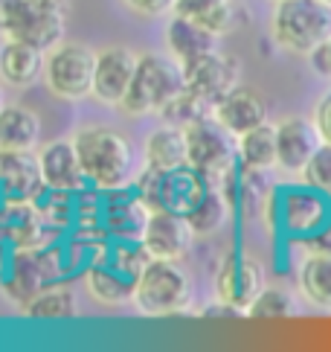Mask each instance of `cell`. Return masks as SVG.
Listing matches in <instances>:
<instances>
[{"instance_id":"1","label":"cell","mask_w":331,"mask_h":352,"mask_svg":"<svg viewBox=\"0 0 331 352\" xmlns=\"http://www.w3.org/2000/svg\"><path fill=\"white\" fill-rule=\"evenodd\" d=\"M73 143L79 148L84 175L96 190H128L134 184V148L111 125H82L73 134Z\"/></svg>"},{"instance_id":"2","label":"cell","mask_w":331,"mask_h":352,"mask_svg":"<svg viewBox=\"0 0 331 352\" xmlns=\"http://www.w3.org/2000/svg\"><path fill=\"white\" fill-rule=\"evenodd\" d=\"M183 65L174 56L143 53L137 61V73L131 79L128 94L119 102V111L125 117H160L172 105V99L183 94Z\"/></svg>"},{"instance_id":"3","label":"cell","mask_w":331,"mask_h":352,"mask_svg":"<svg viewBox=\"0 0 331 352\" xmlns=\"http://www.w3.org/2000/svg\"><path fill=\"white\" fill-rule=\"evenodd\" d=\"M195 283L177 259H148L134 283V306L146 318H174L192 309Z\"/></svg>"},{"instance_id":"4","label":"cell","mask_w":331,"mask_h":352,"mask_svg":"<svg viewBox=\"0 0 331 352\" xmlns=\"http://www.w3.org/2000/svg\"><path fill=\"white\" fill-rule=\"evenodd\" d=\"M271 38L294 56H311L331 38V6L323 0H276L271 12Z\"/></svg>"},{"instance_id":"5","label":"cell","mask_w":331,"mask_h":352,"mask_svg":"<svg viewBox=\"0 0 331 352\" xmlns=\"http://www.w3.org/2000/svg\"><path fill=\"white\" fill-rule=\"evenodd\" d=\"M189 146V166H195L212 186H221L238 172V137L212 114L183 125Z\"/></svg>"},{"instance_id":"6","label":"cell","mask_w":331,"mask_h":352,"mask_svg":"<svg viewBox=\"0 0 331 352\" xmlns=\"http://www.w3.org/2000/svg\"><path fill=\"white\" fill-rule=\"evenodd\" d=\"M93 76L96 50H91L87 44L61 38L56 47L47 50L44 85L53 96L65 99V102H79V99L93 96Z\"/></svg>"},{"instance_id":"7","label":"cell","mask_w":331,"mask_h":352,"mask_svg":"<svg viewBox=\"0 0 331 352\" xmlns=\"http://www.w3.org/2000/svg\"><path fill=\"white\" fill-rule=\"evenodd\" d=\"M0 35L49 50L65 38V12L41 0H0Z\"/></svg>"},{"instance_id":"8","label":"cell","mask_w":331,"mask_h":352,"mask_svg":"<svg viewBox=\"0 0 331 352\" xmlns=\"http://www.w3.org/2000/svg\"><path fill=\"white\" fill-rule=\"evenodd\" d=\"M183 79H186V91L198 96L212 111L241 82V61L236 53H227V50L218 47L212 53L183 65Z\"/></svg>"},{"instance_id":"9","label":"cell","mask_w":331,"mask_h":352,"mask_svg":"<svg viewBox=\"0 0 331 352\" xmlns=\"http://www.w3.org/2000/svg\"><path fill=\"white\" fill-rule=\"evenodd\" d=\"M262 288H264V268L259 259L238 254V250H230V254L221 256L218 268H215V297L221 303L233 306L241 318H247V309Z\"/></svg>"},{"instance_id":"10","label":"cell","mask_w":331,"mask_h":352,"mask_svg":"<svg viewBox=\"0 0 331 352\" xmlns=\"http://www.w3.org/2000/svg\"><path fill=\"white\" fill-rule=\"evenodd\" d=\"M38 152H6L0 148V207H27L44 195Z\"/></svg>"},{"instance_id":"11","label":"cell","mask_w":331,"mask_h":352,"mask_svg":"<svg viewBox=\"0 0 331 352\" xmlns=\"http://www.w3.org/2000/svg\"><path fill=\"white\" fill-rule=\"evenodd\" d=\"M58 262L53 250H15V259L9 262V268L3 274V288L12 303H18L21 309L41 292L44 285L56 280Z\"/></svg>"},{"instance_id":"12","label":"cell","mask_w":331,"mask_h":352,"mask_svg":"<svg viewBox=\"0 0 331 352\" xmlns=\"http://www.w3.org/2000/svg\"><path fill=\"white\" fill-rule=\"evenodd\" d=\"M137 61L139 56L134 50L122 47V44H111L102 47L96 53V76H93V96L102 105L119 108L131 87V79L137 73Z\"/></svg>"},{"instance_id":"13","label":"cell","mask_w":331,"mask_h":352,"mask_svg":"<svg viewBox=\"0 0 331 352\" xmlns=\"http://www.w3.org/2000/svg\"><path fill=\"white\" fill-rule=\"evenodd\" d=\"M195 230L183 212L174 210H151L146 233H143V245L155 259H177L181 262L195 242Z\"/></svg>"},{"instance_id":"14","label":"cell","mask_w":331,"mask_h":352,"mask_svg":"<svg viewBox=\"0 0 331 352\" xmlns=\"http://www.w3.org/2000/svg\"><path fill=\"white\" fill-rule=\"evenodd\" d=\"M276 146H279V160L276 166L288 175H302L305 166L323 146V137L317 131L314 120L308 117H285L276 122Z\"/></svg>"},{"instance_id":"15","label":"cell","mask_w":331,"mask_h":352,"mask_svg":"<svg viewBox=\"0 0 331 352\" xmlns=\"http://www.w3.org/2000/svg\"><path fill=\"white\" fill-rule=\"evenodd\" d=\"M328 198L326 192L305 184V190H288L279 198V221L294 236H317L328 228Z\"/></svg>"},{"instance_id":"16","label":"cell","mask_w":331,"mask_h":352,"mask_svg":"<svg viewBox=\"0 0 331 352\" xmlns=\"http://www.w3.org/2000/svg\"><path fill=\"white\" fill-rule=\"evenodd\" d=\"M38 163H41V175L49 192H82L91 184L73 137L70 140H49L47 146H41Z\"/></svg>"},{"instance_id":"17","label":"cell","mask_w":331,"mask_h":352,"mask_svg":"<svg viewBox=\"0 0 331 352\" xmlns=\"http://www.w3.org/2000/svg\"><path fill=\"white\" fill-rule=\"evenodd\" d=\"M113 192H117V198H108V204L102 207V230H105V236H113L117 242H143L151 207L131 186Z\"/></svg>"},{"instance_id":"18","label":"cell","mask_w":331,"mask_h":352,"mask_svg":"<svg viewBox=\"0 0 331 352\" xmlns=\"http://www.w3.org/2000/svg\"><path fill=\"white\" fill-rule=\"evenodd\" d=\"M267 99L250 85H236L230 94H227L218 105L212 108V117L218 120L224 129H230L236 137L247 134L253 129L267 122Z\"/></svg>"},{"instance_id":"19","label":"cell","mask_w":331,"mask_h":352,"mask_svg":"<svg viewBox=\"0 0 331 352\" xmlns=\"http://www.w3.org/2000/svg\"><path fill=\"white\" fill-rule=\"evenodd\" d=\"M209 186L212 184L203 178L195 166H189V163H183V166H177V169H166L160 175V190H157V207L155 210H174V212L189 216L198 201L207 195Z\"/></svg>"},{"instance_id":"20","label":"cell","mask_w":331,"mask_h":352,"mask_svg":"<svg viewBox=\"0 0 331 352\" xmlns=\"http://www.w3.org/2000/svg\"><path fill=\"white\" fill-rule=\"evenodd\" d=\"M174 15L195 18L224 38L247 23V6L241 0H174Z\"/></svg>"},{"instance_id":"21","label":"cell","mask_w":331,"mask_h":352,"mask_svg":"<svg viewBox=\"0 0 331 352\" xmlns=\"http://www.w3.org/2000/svg\"><path fill=\"white\" fill-rule=\"evenodd\" d=\"M166 47H169V56H174L181 65H189V61L218 50V35L195 18L174 15L166 23Z\"/></svg>"},{"instance_id":"22","label":"cell","mask_w":331,"mask_h":352,"mask_svg":"<svg viewBox=\"0 0 331 352\" xmlns=\"http://www.w3.org/2000/svg\"><path fill=\"white\" fill-rule=\"evenodd\" d=\"M44 58L47 50L41 47L18 38H3L0 44V79L12 87H30L44 76Z\"/></svg>"},{"instance_id":"23","label":"cell","mask_w":331,"mask_h":352,"mask_svg":"<svg viewBox=\"0 0 331 352\" xmlns=\"http://www.w3.org/2000/svg\"><path fill=\"white\" fill-rule=\"evenodd\" d=\"M84 285H87V292H91V297L102 306L134 303V280L128 274H122L108 256L87 265Z\"/></svg>"},{"instance_id":"24","label":"cell","mask_w":331,"mask_h":352,"mask_svg":"<svg viewBox=\"0 0 331 352\" xmlns=\"http://www.w3.org/2000/svg\"><path fill=\"white\" fill-rule=\"evenodd\" d=\"M143 157L148 166L155 169H177L189 163V146H186V129L174 122L157 125L155 131H148L146 143H143Z\"/></svg>"},{"instance_id":"25","label":"cell","mask_w":331,"mask_h":352,"mask_svg":"<svg viewBox=\"0 0 331 352\" xmlns=\"http://www.w3.org/2000/svg\"><path fill=\"white\" fill-rule=\"evenodd\" d=\"M41 143V117L27 105H9L0 111V148L6 152H35Z\"/></svg>"},{"instance_id":"26","label":"cell","mask_w":331,"mask_h":352,"mask_svg":"<svg viewBox=\"0 0 331 352\" xmlns=\"http://www.w3.org/2000/svg\"><path fill=\"white\" fill-rule=\"evenodd\" d=\"M299 294L314 309L331 311V250H308L297 271Z\"/></svg>"},{"instance_id":"27","label":"cell","mask_w":331,"mask_h":352,"mask_svg":"<svg viewBox=\"0 0 331 352\" xmlns=\"http://www.w3.org/2000/svg\"><path fill=\"white\" fill-rule=\"evenodd\" d=\"M233 210H236L233 198L227 195L221 186H209L207 195L198 201L195 210L189 212L186 219H189V224H192V230H195L198 239H207V236L221 233L227 224H230Z\"/></svg>"},{"instance_id":"28","label":"cell","mask_w":331,"mask_h":352,"mask_svg":"<svg viewBox=\"0 0 331 352\" xmlns=\"http://www.w3.org/2000/svg\"><path fill=\"white\" fill-rule=\"evenodd\" d=\"M23 314L32 320H73L79 318V297L70 285L49 283L23 306Z\"/></svg>"},{"instance_id":"29","label":"cell","mask_w":331,"mask_h":352,"mask_svg":"<svg viewBox=\"0 0 331 352\" xmlns=\"http://www.w3.org/2000/svg\"><path fill=\"white\" fill-rule=\"evenodd\" d=\"M279 160V146H276V125L264 122L259 129L238 137V166L253 169V172H267L273 169Z\"/></svg>"},{"instance_id":"30","label":"cell","mask_w":331,"mask_h":352,"mask_svg":"<svg viewBox=\"0 0 331 352\" xmlns=\"http://www.w3.org/2000/svg\"><path fill=\"white\" fill-rule=\"evenodd\" d=\"M297 314H299L297 297L279 285H264L247 309L250 320H290Z\"/></svg>"},{"instance_id":"31","label":"cell","mask_w":331,"mask_h":352,"mask_svg":"<svg viewBox=\"0 0 331 352\" xmlns=\"http://www.w3.org/2000/svg\"><path fill=\"white\" fill-rule=\"evenodd\" d=\"M302 181L314 186V190L331 195V143H323L317 148V155L311 157V163L302 172Z\"/></svg>"},{"instance_id":"32","label":"cell","mask_w":331,"mask_h":352,"mask_svg":"<svg viewBox=\"0 0 331 352\" xmlns=\"http://www.w3.org/2000/svg\"><path fill=\"white\" fill-rule=\"evenodd\" d=\"M311 120L317 125V131H320L323 143H331V91H326L320 99H317V105L311 111Z\"/></svg>"},{"instance_id":"33","label":"cell","mask_w":331,"mask_h":352,"mask_svg":"<svg viewBox=\"0 0 331 352\" xmlns=\"http://www.w3.org/2000/svg\"><path fill=\"white\" fill-rule=\"evenodd\" d=\"M134 15H143V18H157L166 15V12L174 9V0H122Z\"/></svg>"},{"instance_id":"34","label":"cell","mask_w":331,"mask_h":352,"mask_svg":"<svg viewBox=\"0 0 331 352\" xmlns=\"http://www.w3.org/2000/svg\"><path fill=\"white\" fill-rule=\"evenodd\" d=\"M308 61H311L314 73H320V76L331 79V38H328V41H323L320 47H317L314 53L308 56Z\"/></svg>"},{"instance_id":"35","label":"cell","mask_w":331,"mask_h":352,"mask_svg":"<svg viewBox=\"0 0 331 352\" xmlns=\"http://www.w3.org/2000/svg\"><path fill=\"white\" fill-rule=\"evenodd\" d=\"M41 3L53 6V9H61V12H67V0H41Z\"/></svg>"},{"instance_id":"36","label":"cell","mask_w":331,"mask_h":352,"mask_svg":"<svg viewBox=\"0 0 331 352\" xmlns=\"http://www.w3.org/2000/svg\"><path fill=\"white\" fill-rule=\"evenodd\" d=\"M6 108V96H3V87H0V111Z\"/></svg>"},{"instance_id":"37","label":"cell","mask_w":331,"mask_h":352,"mask_svg":"<svg viewBox=\"0 0 331 352\" xmlns=\"http://www.w3.org/2000/svg\"><path fill=\"white\" fill-rule=\"evenodd\" d=\"M323 3H328V6H331V0H323Z\"/></svg>"},{"instance_id":"38","label":"cell","mask_w":331,"mask_h":352,"mask_svg":"<svg viewBox=\"0 0 331 352\" xmlns=\"http://www.w3.org/2000/svg\"><path fill=\"white\" fill-rule=\"evenodd\" d=\"M273 3H276V0H273Z\"/></svg>"}]
</instances>
